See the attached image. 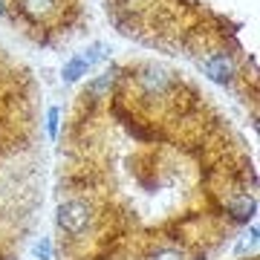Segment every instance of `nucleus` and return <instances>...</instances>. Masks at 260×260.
<instances>
[{
	"instance_id": "obj_1",
	"label": "nucleus",
	"mask_w": 260,
	"mask_h": 260,
	"mask_svg": "<svg viewBox=\"0 0 260 260\" xmlns=\"http://www.w3.org/2000/svg\"><path fill=\"white\" fill-rule=\"evenodd\" d=\"M93 220V211H90V205L81 203V200H70L58 208V225L64 229L67 234H81L87 225Z\"/></svg>"
},
{
	"instance_id": "obj_5",
	"label": "nucleus",
	"mask_w": 260,
	"mask_h": 260,
	"mask_svg": "<svg viewBox=\"0 0 260 260\" xmlns=\"http://www.w3.org/2000/svg\"><path fill=\"white\" fill-rule=\"evenodd\" d=\"M254 208H257V205H254V200H251V197H234L232 203H229V211H232V217L234 220H249L251 214H254Z\"/></svg>"
},
{
	"instance_id": "obj_2",
	"label": "nucleus",
	"mask_w": 260,
	"mask_h": 260,
	"mask_svg": "<svg viewBox=\"0 0 260 260\" xmlns=\"http://www.w3.org/2000/svg\"><path fill=\"white\" fill-rule=\"evenodd\" d=\"M200 64H203L205 75L217 84H229L234 78V61L229 52H208Z\"/></svg>"
},
{
	"instance_id": "obj_10",
	"label": "nucleus",
	"mask_w": 260,
	"mask_h": 260,
	"mask_svg": "<svg viewBox=\"0 0 260 260\" xmlns=\"http://www.w3.org/2000/svg\"><path fill=\"white\" fill-rule=\"evenodd\" d=\"M47 127H49V136H55V130H58V110H55V107L49 110V124H47Z\"/></svg>"
},
{
	"instance_id": "obj_6",
	"label": "nucleus",
	"mask_w": 260,
	"mask_h": 260,
	"mask_svg": "<svg viewBox=\"0 0 260 260\" xmlns=\"http://www.w3.org/2000/svg\"><path fill=\"white\" fill-rule=\"evenodd\" d=\"M52 6H55V0H23V9L29 12V15H47V12H52Z\"/></svg>"
},
{
	"instance_id": "obj_8",
	"label": "nucleus",
	"mask_w": 260,
	"mask_h": 260,
	"mask_svg": "<svg viewBox=\"0 0 260 260\" xmlns=\"http://www.w3.org/2000/svg\"><path fill=\"white\" fill-rule=\"evenodd\" d=\"M150 260H185V257H182V254H179L177 249H159Z\"/></svg>"
},
{
	"instance_id": "obj_3",
	"label": "nucleus",
	"mask_w": 260,
	"mask_h": 260,
	"mask_svg": "<svg viewBox=\"0 0 260 260\" xmlns=\"http://www.w3.org/2000/svg\"><path fill=\"white\" fill-rule=\"evenodd\" d=\"M99 58H102V47H93V49H87V52H81V55H75L73 61L64 67V81H78Z\"/></svg>"
},
{
	"instance_id": "obj_9",
	"label": "nucleus",
	"mask_w": 260,
	"mask_h": 260,
	"mask_svg": "<svg viewBox=\"0 0 260 260\" xmlns=\"http://www.w3.org/2000/svg\"><path fill=\"white\" fill-rule=\"evenodd\" d=\"M49 251H52V249H49V240H41V243L35 246V254H38L41 260H49Z\"/></svg>"
},
{
	"instance_id": "obj_7",
	"label": "nucleus",
	"mask_w": 260,
	"mask_h": 260,
	"mask_svg": "<svg viewBox=\"0 0 260 260\" xmlns=\"http://www.w3.org/2000/svg\"><path fill=\"white\" fill-rule=\"evenodd\" d=\"M113 81H116V75H113V73H104L102 78H99V81L90 84V93H104V90H110Z\"/></svg>"
},
{
	"instance_id": "obj_11",
	"label": "nucleus",
	"mask_w": 260,
	"mask_h": 260,
	"mask_svg": "<svg viewBox=\"0 0 260 260\" xmlns=\"http://www.w3.org/2000/svg\"><path fill=\"white\" fill-rule=\"evenodd\" d=\"M3 9H6V0H0V15H3Z\"/></svg>"
},
{
	"instance_id": "obj_4",
	"label": "nucleus",
	"mask_w": 260,
	"mask_h": 260,
	"mask_svg": "<svg viewBox=\"0 0 260 260\" xmlns=\"http://www.w3.org/2000/svg\"><path fill=\"white\" fill-rule=\"evenodd\" d=\"M139 84H142V90H145L148 95H162L168 87H171V75H168L165 70L148 67V70L139 75Z\"/></svg>"
}]
</instances>
